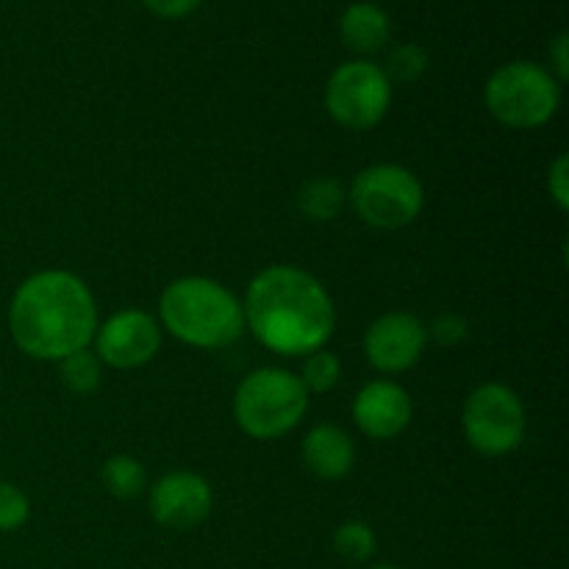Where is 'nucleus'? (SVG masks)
<instances>
[{"label":"nucleus","instance_id":"19","mask_svg":"<svg viewBox=\"0 0 569 569\" xmlns=\"http://www.w3.org/2000/svg\"><path fill=\"white\" fill-rule=\"evenodd\" d=\"M298 378L309 395L331 392L342 381V359L337 353H331L328 348L315 350V353H309L303 359V370H300Z\"/></svg>","mask_w":569,"mask_h":569},{"label":"nucleus","instance_id":"13","mask_svg":"<svg viewBox=\"0 0 569 569\" xmlns=\"http://www.w3.org/2000/svg\"><path fill=\"white\" fill-rule=\"evenodd\" d=\"M306 470L320 481H342L356 465V445L342 426L322 422L303 437L300 445Z\"/></svg>","mask_w":569,"mask_h":569},{"label":"nucleus","instance_id":"3","mask_svg":"<svg viewBox=\"0 0 569 569\" xmlns=\"http://www.w3.org/2000/svg\"><path fill=\"white\" fill-rule=\"evenodd\" d=\"M159 326L189 348L220 350L244 333V309L214 278L183 276L161 292Z\"/></svg>","mask_w":569,"mask_h":569},{"label":"nucleus","instance_id":"12","mask_svg":"<svg viewBox=\"0 0 569 569\" xmlns=\"http://www.w3.org/2000/svg\"><path fill=\"white\" fill-rule=\"evenodd\" d=\"M353 420L365 437L376 442L400 437L415 420V400L392 378L365 383L353 398Z\"/></svg>","mask_w":569,"mask_h":569},{"label":"nucleus","instance_id":"9","mask_svg":"<svg viewBox=\"0 0 569 569\" xmlns=\"http://www.w3.org/2000/svg\"><path fill=\"white\" fill-rule=\"evenodd\" d=\"M164 342L159 320L142 309H122L98 322L92 353L103 367L114 370H137L156 359Z\"/></svg>","mask_w":569,"mask_h":569},{"label":"nucleus","instance_id":"5","mask_svg":"<svg viewBox=\"0 0 569 569\" xmlns=\"http://www.w3.org/2000/svg\"><path fill=\"white\" fill-rule=\"evenodd\" d=\"M483 103L500 126L537 131L559 114L561 83L537 61H506L487 78Z\"/></svg>","mask_w":569,"mask_h":569},{"label":"nucleus","instance_id":"22","mask_svg":"<svg viewBox=\"0 0 569 569\" xmlns=\"http://www.w3.org/2000/svg\"><path fill=\"white\" fill-rule=\"evenodd\" d=\"M470 328H467V320L459 315H439L437 320L428 328V339H433L442 348H453V345L465 342Z\"/></svg>","mask_w":569,"mask_h":569},{"label":"nucleus","instance_id":"16","mask_svg":"<svg viewBox=\"0 0 569 569\" xmlns=\"http://www.w3.org/2000/svg\"><path fill=\"white\" fill-rule=\"evenodd\" d=\"M103 487L109 489L114 498L133 500L144 492V487H148V472H144L139 459H133V456L128 453H117L103 465Z\"/></svg>","mask_w":569,"mask_h":569},{"label":"nucleus","instance_id":"10","mask_svg":"<svg viewBox=\"0 0 569 569\" xmlns=\"http://www.w3.org/2000/svg\"><path fill=\"white\" fill-rule=\"evenodd\" d=\"M428 326L411 311H387L365 331V359L383 376L411 370L428 348Z\"/></svg>","mask_w":569,"mask_h":569},{"label":"nucleus","instance_id":"18","mask_svg":"<svg viewBox=\"0 0 569 569\" xmlns=\"http://www.w3.org/2000/svg\"><path fill=\"white\" fill-rule=\"evenodd\" d=\"M331 545L333 553H337L339 559L353 561V565H365V561H370L378 550L376 531L361 520L342 522V526L333 531Z\"/></svg>","mask_w":569,"mask_h":569},{"label":"nucleus","instance_id":"15","mask_svg":"<svg viewBox=\"0 0 569 569\" xmlns=\"http://www.w3.org/2000/svg\"><path fill=\"white\" fill-rule=\"evenodd\" d=\"M295 203L309 222H331L342 214L345 203H348V189L337 178L317 176L300 187Z\"/></svg>","mask_w":569,"mask_h":569},{"label":"nucleus","instance_id":"17","mask_svg":"<svg viewBox=\"0 0 569 569\" xmlns=\"http://www.w3.org/2000/svg\"><path fill=\"white\" fill-rule=\"evenodd\" d=\"M59 378L72 395H81L83 398V395H92L100 389V383H103V365H100V359L92 350L83 348L59 361Z\"/></svg>","mask_w":569,"mask_h":569},{"label":"nucleus","instance_id":"4","mask_svg":"<svg viewBox=\"0 0 569 569\" xmlns=\"http://www.w3.org/2000/svg\"><path fill=\"white\" fill-rule=\"evenodd\" d=\"M309 398L295 372L259 367L248 372L233 392V420L244 437L272 442L300 426L309 411Z\"/></svg>","mask_w":569,"mask_h":569},{"label":"nucleus","instance_id":"1","mask_svg":"<svg viewBox=\"0 0 569 569\" xmlns=\"http://www.w3.org/2000/svg\"><path fill=\"white\" fill-rule=\"evenodd\" d=\"M244 328L261 348L278 356H309L337 331V309L311 272L292 264L264 267L242 300Z\"/></svg>","mask_w":569,"mask_h":569},{"label":"nucleus","instance_id":"23","mask_svg":"<svg viewBox=\"0 0 569 569\" xmlns=\"http://www.w3.org/2000/svg\"><path fill=\"white\" fill-rule=\"evenodd\" d=\"M548 194L559 211H569V156H556L548 167Z\"/></svg>","mask_w":569,"mask_h":569},{"label":"nucleus","instance_id":"11","mask_svg":"<svg viewBox=\"0 0 569 569\" xmlns=\"http://www.w3.org/2000/svg\"><path fill=\"white\" fill-rule=\"evenodd\" d=\"M148 509L161 528L189 531L209 520L211 509H214V489L200 472H167L150 487Z\"/></svg>","mask_w":569,"mask_h":569},{"label":"nucleus","instance_id":"20","mask_svg":"<svg viewBox=\"0 0 569 569\" xmlns=\"http://www.w3.org/2000/svg\"><path fill=\"white\" fill-rule=\"evenodd\" d=\"M428 70V50L417 42H403L398 48H392V53L387 56V64H383V72H387L389 83H415L426 76Z\"/></svg>","mask_w":569,"mask_h":569},{"label":"nucleus","instance_id":"21","mask_svg":"<svg viewBox=\"0 0 569 569\" xmlns=\"http://www.w3.org/2000/svg\"><path fill=\"white\" fill-rule=\"evenodd\" d=\"M31 520V500L20 487L0 481V533L20 531Z\"/></svg>","mask_w":569,"mask_h":569},{"label":"nucleus","instance_id":"6","mask_svg":"<svg viewBox=\"0 0 569 569\" xmlns=\"http://www.w3.org/2000/svg\"><path fill=\"white\" fill-rule=\"evenodd\" d=\"M348 200L359 220L376 231H400L422 214L426 189L403 164H370L353 178Z\"/></svg>","mask_w":569,"mask_h":569},{"label":"nucleus","instance_id":"7","mask_svg":"<svg viewBox=\"0 0 569 569\" xmlns=\"http://www.w3.org/2000/svg\"><path fill=\"white\" fill-rule=\"evenodd\" d=\"M461 428L476 453L509 456L526 442V403L506 383H481L467 395L465 409H461Z\"/></svg>","mask_w":569,"mask_h":569},{"label":"nucleus","instance_id":"2","mask_svg":"<svg viewBox=\"0 0 569 569\" xmlns=\"http://www.w3.org/2000/svg\"><path fill=\"white\" fill-rule=\"evenodd\" d=\"M98 322L92 289L70 270L33 272L11 295V342L28 359L59 365L92 345Z\"/></svg>","mask_w":569,"mask_h":569},{"label":"nucleus","instance_id":"26","mask_svg":"<svg viewBox=\"0 0 569 569\" xmlns=\"http://www.w3.org/2000/svg\"><path fill=\"white\" fill-rule=\"evenodd\" d=\"M370 569H400V567H395V565H376V567H370Z\"/></svg>","mask_w":569,"mask_h":569},{"label":"nucleus","instance_id":"14","mask_svg":"<svg viewBox=\"0 0 569 569\" xmlns=\"http://www.w3.org/2000/svg\"><path fill=\"white\" fill-rule=\"evenodd\" d=\"M339 37L342 44L359 59H367L372 53H381L392 39V17L387 9L372 0H356L339 17Z\"/></svg>","mask_w":569,"mask_h":569},{"label":"nucleus","instance_id":"24","mask_svg":"<svg viewBox=\"0 0 569 569\" xmlns=\"http://www.w3.org/2000/svg\"><path fill=\"white\" fill-rule=\"evenodd\" d=\"M142 3L150 14L161 17V20H183V17L194 14L203 0H142Z\"/></svg>","mask_w":569,"mask_h":569},{"label":"nucleus","instance_id":"8","mask_svg":"<svg viewBox=\"0 0 569 569\" xmlns=\"http://www.w3.org/2000/svg\"><path fill=\"white\" fill-rule=\"evenodd\" d=\"M392 109V83L381 64L350 59L331 72L326 83V111L348 131H370L381 126Z\"/></svg>","mask_w":569,"mask_h":569},{"label":"nucleus","instance_id":"25","mask_svg":"<svg viewBox=\"0 0 569 569\" xmlns=\"http://www.w3.org/2000/svg\"><path fill=\"white\" fill-rule=\"evenodd\" d=\"M548 59H550L548 70L553 72L556 81L565 83L569 78V33L567 31L556 33V39L548 48Z\"/></svg>","mask_w":569,"mask_h":569}]
</instances>
